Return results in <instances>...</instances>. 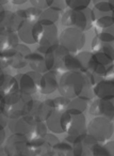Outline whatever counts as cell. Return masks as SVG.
Here are the masks:
<instances>
[{
    "mask_svg": "<svg viewBox=\"0 0 114 156\" xmlns=\"http://www.w3.org/2000/svg\"><path fill=\"white\" fill-rule=\"evenodd\" d=\"M3 69H2V67H0V80H1V77H2V75L5 74Z\"/></svg>",
    "mask_w": 114,
    "mask_h": 156,
    "instance_id": "cell-46",
    "label": "cell"
},
{
    "mask_svg": "<svg viewBox=\"0 0 114 156\" xmlns=\"http://www.w3.org/2000/svg\"><path fill=\"white\" fill-rule=\"evenodd\" d=\"M84 75H85V74H84ZM93 87H94V85H93L92 81L90 80V78L85 75V85H84L82 93L80 94V98H82L83 100L88 101V102L92 101L93 95H94V93H93Z\"/></svg>",
    "mask_w": 114,
    "mask_h": 156,
    "instance_id": "cell-34",
    "label": "cell"
},
{
    "mask_svg": "<svg viewBox=\"0 0 114 156\" xmlns=\"http://www.w3.org/2000/svg\"><path fill=\"white\" fill-rule=\"evenodd\" d=\"M64 112H59V111H54L49 118L46 121L47 128L52 133V134H63L65 133L64 129Z\"/></svg>",
    "mask_w": 114,
    "mask_h": 156,
    "instance_id": "cell-21",
    "label": "cell"
},
{
    "mask_svg": "<svg viewBox=\"0 0 114 156\" xmlns=\"http://www.w3.org/2000/svg\"><path fill=\"white\" fill-rule=\"evenodd\" d=\"M88 112L93 117H100L110 121H114V98L113 100L93 98L91 101Z\"/></svg>",
    "mask_w": 114,
    "mask_h": 156,
    "instance_id": "cell-13",
    "label": "cell"
},
{
    "mask_svg": "<svg viewBox=\"0 0 114 156\" xmlns=\"http://www.w3.org/2000/svg\"><path fill=\"white\" fill-rule=\"evenodd\" d=\"M1 10H3V7H1V5H0V11H1Z\"/></svg>",
    "mask_w": 114,
    "mask_h": 156,
    "instance_id": "cell-47",
    "label": "cell"
},
{
    "mask_svg": "<svg viewBox=\"0 0 114 156\" xmlns=\"http://www.w3.org/2000/svg\"><path fill=\"white\" fill-rule=\"evenodd\" d=\"M113 133V122L105 118L94 117L88 124V134L96 139L99 143L109 141Z\"/></svg>",
    "mask_w": 114,
    "mask_h": 156,
    "instance_id": "cell-5",
    "label": "cell"
},
{
    "mask_svg": "<svg viewBox=\"0 0 114 156\" xmlns=\"http://www.w3.org/2000/svg\"><path fill=\"white\" fill-rule=\"evenodd\" d=\"M94 10L100 12V13H112L114 7L111 5L109 0H103V1L94 3Z\"/></svg>",
    "mask_w": 114,
    "mask_h": 156,
    "instance_id": "cell-36",
    "label": "cell"
},
{
    "mask_svg": "<svg viewBox=\"0 0 114 156\" xmlns=\"http://www.w3.org/2000/svg\"><path fill=\"white\" fill-rule=\"evenodd\" d=\"M93 93L100 100H113L114 98V80L101 79L93 87Z\"/></svg>",
    "mask_w": 114,
    "mask_h": 156,
    "instance_id": "cell-17",
    "label": "cell"
},
{
    "mask_svg": "<svg viewBox=\"0 0 114 156\" xmlns=\"http://www.w3.org/2000/svg\"><path fill=\"white\" fill-rule=\"evenodd\" d=\"M24 22L25 18L20 16L17 11L12 12L5 9L0 11V26L3 27L8 32H17Z\"/></svg>",
    "mask_w": 114,
    "mask_h": 156,
    "instance_id": "cell-15",
    "label": "cell"
},
{
    "mask_svg": "<svg viewBox=\"0 0 114 156\" xmlns=\"http://www.w3.org/2000/svg\"><path fill=\"white\" fill-rule=\"evenodd\" d=\"M84 32L76 28H65L59 35V44L66 48L71 54L81 51L85 45Z\"/></svg>",
    "mask_w": 114,
    "mask_h": 156,
    "instance_id": "cell-4",
    "label": "cell"
},
{
    "mask_svg": "<svg viewBox=\"0 0 114 156\" xmlns=\"http://www.w3.org/2000/svg\"><path fill=\"white\" fill-rule=\"evenodd\" d=\"M0 67H2V69H5V64H3V61H2V58H1V51H0Z\"/></svg>",
    "mask_w": 114,
    "mask_h": 156,
    "instance_id": "cell-45",
    "label": "cell"
},
{
    "mask_svg": "<svg viewBox=\"0 0 114 156\" xmlns=\"http://www.w3.org/2000/svg\"><path fill=\"white\" fill-rule=\"evenodd\" d=\"M96 37H98L100 41L108 42V43H114V25L108 27V28L103 29V30L99 31L96 33Z\"/></svg>",
    "mask_w": 114,
    "mask_h": 156,
    "instance_id": "cell-33",
    "label": "cell"
},
{
    "mask_svg": "<svg viewBox=\"0 0 114 156\" xmlns=\"http://www.w3.org/2000/svg\"><path fill=\"white\" fill-rule=\"evenodd\" d=\"M43 31V25L39 22L25 20L19 27L17 34L25 44H37Z\"/></svg>",
    "mask_w": 114,
    "mask_h": 156,
    "instance_id": "cell-12",
    "label": "cell"
},
{
    "mask_svg": "<svg viewBox=\"0 0 114 156\" xmlns=\"http://www.w3.org/2000/svg\"><path fill=\"white\" fill-rule=\"evenodd\" d=\"M61 25L66 28H76L88 31L93 27V10L90 8L82 11L67 10L61 16Z\"/></svg>",
    "mask_w": 114,
    "mask_h": 156,
    "instance_id": "cell-3",
    "label": "cell"
},
{
    "mask_svg": "<svg viewBox=\"0 0 114 156\" xmlns=\"http://www.w3.org/2000/svg\"><path fill=\"white\" fill-rule=\"evenodd\" d=\"M28 65L30 66L31 71L37 72V73L44 74L46 72H49L48 63L46 61V58L43 54H40L35 50L34 52H31L27 58Z\"/></svg>",
    "mask_w": 114,
    "mask_h": 156,
    "instance_id": "cell-20",
    "label": "cell"
},
{
    "mask_svg": "<svg viewBox=\"0 0 114 156\" xmlns=\"http://www.w3.org/2000/svg\"><path fill=\"white\" fill-rule=\"evenodd\" d=\"M114 78V64L108 65V69H107V73L105 75V78L103 79H113Z\"/></svg>",
    "mask_w": 114,
    "mask_h": 156,
    "instance_id": "cell-38",
    "label": "cell"
},
{
    "mask_svg": "<svg viewBox=\"0 0 114 156\" xmlns=\"http://www.w3.org/2000/svg\"><path fill=\"white\" fill-rule=\"evenodd\" d=\"M19 37H18L17 32H9L5 37V41L0 45V51H7V50L13 49V48L17 47L19 44Z\"/></svg>",
    "mask_w": 114,
    "mask_h": 156,
    "instance_id": "cell-29",
    "label": "cell"
},
{
    "mask_svg": "<svg viewBox=\"0 0 114 156\" xmlns=\"http://www.w3.org/2000/svg\"><path fill=\"white\" fill-rule=\"evenodd\" d=\"M9 1H11V0H0V5H1V7H3V5H8V3H9Z\"/></svg>",
    "mask_w": 114,
    "mask_h": 156,
    "instance_id": "cell-43",
    "label": "cell"
},
{
    "mask_svg": "<svg viewBox=\"0 0 114 156\" xmlns=\"http://www.w3.org/2000/svg\"><path fill=\"white\" fill-rule=\"evenodd\" d=\"M92 52L97 63L102 65H110L114 62V44L102 42L95 37L92 41Z\"/></svg>",
    "mask_w": 114,
    "mask_h": 156,
    "instance_id": "cell-9",
    "label": "cell"
},
{
    "mask_svg": "<svg viewBox=\"0 0 114 156\" xmlns=\"http://www.w3.org/2000/svg\"><path fill=\"white\" fill-rule=\"evenodd\" d=\"M54 111H59V112H65L67 109L71 100L64 96H58V98H50V100H46L45 101Z\"/></svg>",
    "mask_w": 114,
    "mask_h": 156,
    "instance_id": "cell-27",
    "label": "cell"
},
{
    "mask_svg": "<svg viewBox=\"0 0 114 156\" xmlns=\"http://www.w3.org/2000/svg\"><path fill=\"white\" fill-rule=\"evenodd\" d=\"M5 96V93L2 91V90H0V103H1V101L3 100V98Z\"/></svg>",
    "mask_w": 114,
    "mask_h": 156,
    "instance_id": "cell-44",
    "label": "cell"
},
{
    "mask_svg": "<svg viewBox=\"0 0 114 156\" xmlns=\"http://www.w3.org/2000/svg\"><path fill=\"white\" fill-rule=\"evenodd\" d=\"M5 140H7V134H5V127L0 125V147L5 142Z\"/></svg>",
    "mask_w": 114,
    "mask_h": 156,
    "instance_id": "cell-40",
    "label": "cell"
},
{
    "mask_svg": "<svg viewBox=\"0 0 114 156\" xmlns=\"http://www.w3.org/2000/svg\"><path fill=\"white\" fill-rule=\"evenodd\" d=\"M60 18V11L54 9V8H48V9L42 10L41 15H40L37 22L42 25H54Z\"/></svg>",
    "mask_w": 114,
    "mask_h": 156,
    "instance_id": "cell-24",
    "label": "cell"
},
{
    "mask_svg": "<svg viewBox=\"0 0 114 156\" xmlns=\"http://www.w3.org/2000/svg\"><path fill=\"white\" fill-rule=\"evenodd\" d=\"M92 0H65V5L69 10L82 11L90 7Z\"/></svg>",
    "mask_w": 114,
    "mask_h": 156,
    "instance_id": "cell-32",
    "label": "cell"
},
{
    "mask_svg": "<svg viewBox=\"0 0 114 156\" xmlns=\"http://www.w3.org/2000/svg\"><path fill=\"white\" fill-rule=\"evenodd\" d=\"M31 2V5L37 8L40 10H45L50 8L54 5V0H29Z\"/></svg>",
    "mask_w": 114,
    "mask_h": 156,
    "instance_id": "cell-37",
    "label": "cell"
},
{
    "mask_svg": "<svg viewBox=\"0 0 114 156\" xmlns=\"http://www.w3.org/2000/svg\"><path fill=\"white\" fill-rule=\"evenodd\" d=\"M113 80H114V78H113Z\"/></svg>",
    "mask_w": 114,
    "mask_h": 156,
    "instance_id": "cell-49",
    "label": "cell"
},
{
    "mask_svg": "<svg viewBox=\"0 0 114 156\" xmlns=\"http://www.w3.org/2000/svg\"><path fill=\"white\" fill-rule=\"evenodd\" d=\"M59 141V138L54 134L47 133L43 138L31 139L29 147L33 156H54V145Z\"/></svg>",
    "mask_w": 114,
    "mask_h": 156,
    "instance_id": "cell-7",
    "label": "cell"
},
{
    "mask_svg": "<svg viewBox=\"0 0 114 156\" xmlns=\"http://www.w3.org/2000/svg\"><path fill=\"white\" fill-rule=\"evenodd\" d=\"M85 85V75L81 72L69 71L61 75L59 79L60 95L69 100L80 96Z\"/></svg>",
    "mask_w": 114,
    "mask_h": 156,
    "instance_id": "cell-2",
    "label": "cell"
},
{
    "mask_svg": "<svg viewBox=\"0 0 114 156\" xmlns=\"http://www.w3.org/2000/svg\"><path fill=\"white\" fill-rule=\"evenodd\" d=\"M47 125H46V122H36L35 121L34 126H33V129L31 132L29 139H40L43 138L46 134H47Z\"/></svg>",
    "mask_w": 114,
    "mask_h": 156,
    "instance_id": "cell-31",
    "label": "cell"
},
{
    "mask_svg": "<svg viewBox=\"0 0 114 156\" xmlns=\"http://www.w3.org/2000/svg\"><path fill=\"white\" fill-rule=\"evenodd\" d=\"M27 1H29V0H11V2L15 5H22L24 3H26Z\"/></svg>",
    "mask_w": 114,
    "mask_h": 156,
    "instance_id": "cell-42",
    "label": "cell"
},
{
    "mask_svg": "<svg viewBox=\"0 0 114 156\" xmlns=\"http://www.w3.org/2000/svg\"><path fill=\"white\" fill-rule=\"evenodd\" d=\"M30 139L22 135L12 134L5 140V152L8 156H33L29 147Z\"/></svg>",
    "mask_w": 114,
    "mask_h": 156,
    "instance_id": "cell-8",
    "label": "cell"
},
{
    "mask_svg": "<svg viewBox=\"0 0 114 156\" xmlns=\"http://www.w3.org/2000/svg\"><path fill=\"white\" fill-rule=\"evenodd\" d=\"M76 57L81 64L82 73H92L98 64L92 51H79L76 54Z\"/></svg>",
    "mask_w": 114,
    "mask_h": 156,
    "instance_id": "cell-22",
    "label": "cell"
},
{
    "mask_svg": "<svg viewBox=\"0 0 114 156\" xmlns=\"http://www.w3.org/2000/svg\"><path fill=\"white\" fill-rule=\"evenodd\" d=\"M88 101L83 100L82 98L78 96V98H71V100L68 106H67L66 112L74 113V115L84 113V111L88 109Z\"/></svg>",
    "mask_w": 114,
    "mask_h": 156,
    "instance_id": "cell-25",
    "label": "cell"
},
{
    "mask_svg": "<svg viewBox=\"0 0 114 156\" xmlns=\"http://www.w3.org/2000/svg\"><path fill=\"white\" fill-rule=\"evenodd\" d=\"M93 156H114V140L98 142L94 147Z\"/></svg>",
    "mask_w": 114,
    "mask_h": 156,
    "instance_id": "cell-26",
    "label": "cell"
},
{
    "mask_svg": "<svg viewBox=\"0 0 114 156\" xmlns=\"http://www.w3.org/2000/svg\"><path fill=\"white\" fill-rule=\"evenodd\" d=\"M112 14H113V15H114V10H113V11H112Z\"/></svg>",
    "mask_w": 114,
    "mask_h": 156,
    "instance_id": "cell-48",
    "label": "cell"
},
{
    "mask_svg": "<svg viewBox=\"0 0 114 156\" xmlns=\"http://www.w3.org/2000/svg\"><path fill=\"white\" fill-rule=\"evenodd\" d=\"M9 124V121H8V118L3 115V111H2V107L0 105V125L3 126V127H7V125Z\"/></svg>",
    "mask_w": 114,
    "mask_h": 156,
    "instance_id": "cell-39",
    "label": "cell"
},
{
    "mask_svg": "<svg viewBox=\"0 0 114 156\" xmlns=\"http://www.w3.org/2000/svg\"><path fill=\"white\" fill-rule=\"evenodd\" d=\"M97 143L98 142H97L96 139H94L88 133L85 135H83V137L81 138V156H93V150H94V147Z\"/></svg>",
    "mask_w": 114,
    "mask_h": 156,
    "instance_id": "cell-28",
    "label": "cell"
},
{
    "mask_svg": "<svg viewBox=\"0 0 114 156\" xmlns=\"http://www.w3.org/2000/svg\"><path fill=\"white\" fill-rule=\"evenodd\" d=\"M31 52L32 51L26 44H18L17 47L13 49L1 51V58L5 67L10 66L12 69H19L28 64L27 58Z\"/></svg>",
    "mask_w": 114,
    "mask_h": 156,
    "instance_id": "cell-6",
    "label": "cell"
},
{
    "mask_svg": "<svg viewBox=\"0 0 114 156\" xmlns=\"http://www.w3.org/2000/svg\"><path fill=\"white\" fill-rule=\"evenodd\" d=\"M41 12L42 10L37 9V8L33 7V5L27 8V9H25V17H26V20L37 22L40 15H41Z\"/></svg>",
    "mask_w": 114,
    "mask_h": 156,
    "instance_id": "cell-35",
    "label": "cell"
},
{
    "mask_svg": "<svg viewBox=\"0 0 114 156\" xmlns=\"http://www.w3.org/2000/svg\"><path fill=\"white\" fill-rule=\"evenodd\" d=\"M15 78L18 83L19 91L22 93L33 95L39 90L42 74L34 71H30L24 74H17V75H15Z\"/></svg>",
    "mask_w": 114,
    "mask_h": 156,
    "instance_id": "cell-11",
    "label": "cell"
},
{
    "mask_svg": "<svg viewBox=\"0 0 114 156\" xmlns=\"http://www.w3.org/2000/svg\"><path fill=\"white\" fill-rule=\"evenodd\" d=\"M37 44L39 46H52L59 44L58 27L56 24L43 25V31Z\"/></svg>",
    "mask_w": 114,
    "mask_h": 156,
    "instance_id": "cell-18",
    "label": "cell"
},
{
    "mask_svg": "<svg viewBox=\"0 0 114 156\" xmlns=\"http://www.w3.org/2000/svg\"><path fill=\"white\" fill-rule=\"evenodd\" d=\"M54 111V109H52L45 101H44V102H41V101L35 100L34 105H33V108L29 115L34 119V121L46 122Z\"/></svg>",
    "mask_w": 114,
    "mask_h": 156,
    "instance_id": "cell-19",
    "label": "cell"
},
{
    "mask_svg": "<svg viewBox=\"0 0 114 156\" xmlns=\"http://www.w3.org/2000/svg\"><path fill=\"white\" fill-rule=\"evenodd\" d=\"M35 100L32 95L24 94L20 91L7 94L1 101L0 105L2 107L3 115L8 119H17L31 112Z\"/></svg>",
    "mask_w": 114,
    "mask_h": 156,
    "instance_id": "cell-1",
    "label": "cell"
},
{
    "mask_svg": "<svg viewBox=\"0 0 114 156\" xmlns=\"http://www.w3.org/2000/svg\"><path fill=\"white\" fill-rule=\"evenodd\" d=\"M8 31L5 30L3 27H1L0 26V45L2 44V42L5 41V37H7V34H8Z\"/></svg>",
    "mask_w": 114,
    "mask_h": 156,
    "instance_id": "cell-41",
    "label": "cell"
},
{
    "mask_svg": "<svg viewBox=\"0 0 114 156\" xmlns=\"http://www.w3.org/2000/svg\"><path fill=\"white\" fill-rule=\"evenodd\" d=\"M64 117V129L65 133L74 136H83L88 133V124L84 113H68L65 111Z\"/></svg>",
    "mask_w": 114,
    "mask_h": 156,
    "instance_id": "cell-10",
    "label": "cell"
},
{
    "mask_svg": "<svg viewBox=\"0 0 114 156\" xmlns=\"http://www.w3.org/2000/svg\"><path fill=\"white\" fill-rule=\"evenodd\" d=\"M34 123V119L30 115H24V117L17 118V119L10 120L8 127L11 130L12 134L22 135V136H27L29 138V136H30L31 132L33 129Z\"/></svg>",
    "mask_w": 114,
    "mask_h": 156,
    "instance_id": "cell-14",
    "label": "cell"
},
{
    "mask_svg": "<svg viewBox=\"0 0 114 156\" xmlns=\"http://www.w3.org/2000/svg\"><path fill=\"white\" fill-rule=\"evenodd\" d=\"M54 153L58 156H75L73 144L66 141H59L54 145Z\"/></svg>",
    "mask_w": 114,
    "mask_h": 156,
    "instance_id": "cell-30",
    "label": "cell"
},
{
    "mask_svg": "<svg viewBox=\"0 0 114 156\" xmlns=\"http://www.w3.org/2000/svg\"><path fill=\"white\" fill-rule=\"evenodd\" d=\"M59 73L56 71H49L42 74L41 83L37 91L43 95H49L54 93L59 89Z\"/></svg>",
    "mask_w": 114,
    "mask_h": 156,
    "instance_id": "cell-16",
    "label": "cell"
},
{
    "mask_svg": "<svg viewBox=\"0 0 114 156\" xmlns=\"http://www.w3.org/2000/svg\"><path fill=\"white\" fill-rule=\"evenodd\" d=\"M0 90H2L3 92L7 94L13 93V92L19 91L18 88V83L16 80L15 76L9 75V74H3L0 80Z\"/></svg>",
    "mask_w": 114,
    "mask_h": 156,
    "instance_id": "cell-23",
    "label": "cell"
}]
</instances>
